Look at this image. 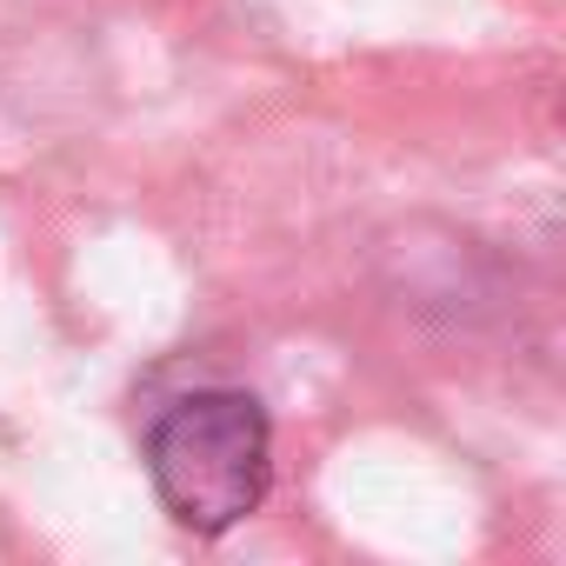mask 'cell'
Wrapping results in <instances>:
<instances>
[{"label": "cell", "instance_id": "cell-1", "mask_svg": "<svg viewBox=\"0 0 566 566\" xmlns=\"http://www.w3.org/2000/svg\"><path fill=\"white\" fill-rule=\"evenodd\" d=\"M147 480L174 526L213 539L240 526L273 486V427L266 407L240 387H200L160 407L147 427Z\"/></svg>", "mask_w": 566, "mask_h": 566}]
</instances>
